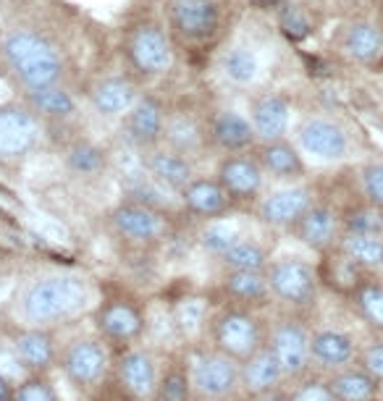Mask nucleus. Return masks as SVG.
I'll use <instances>...</instances> for the list:
<instances>
[{"mask_svg": "<svg viewBox=\"0 0 383 401\" xmlns=\"http://www.w3.org/2000/svg\"><path fill=\"white\" fill-rule=\"evenodd\" d=\"M0 58L16 84L27 92L58 84L63 76V61L55 45L32 29H13L0 43Z\"/></svg>", "mask_w": 383, "mask_h": 401, "instance_id": "nucleus-1", "label": "nucleus"}, {"mask_svg": "<svg viewBox=\"0 0 383 401\" xmlns=\"http://www.w3.org/2000/svg\"><path fill=\"white\" fill-rule=\"evenodd\" d=\"M84 302H87V283L77 275H55L27 289L22 310L29 323H53L79 312Z\"/></svg>", "mask_w": 383, "mask_h": 401, "instance_id": "nucleus-2", "label": "nucleus"}, {"mask_svg": "<svg viewBox=\"0 0 383 401\" xmlns=\"http://www.w3.org/2000/svg\"><path fill=\"white\" fill-rule=\"evenodd\" d=\"M40 129L37 116L22 105H3L0 108V158L13 160L22 158L37 144Z\"/></svg>", "mask_w": 383, "mask_h": 401, "instance_id": "nucleus-3", "label": "nucleus"}, {"mask_svg": "<svg viewBox=\"0 0 383 401\" xmlns=\"http://www.w3.org/2000/svg\"><path fill=\"white\" fill-rule=\"evenodd\" d=\"M171 24L189 43H202L218 32L220 11L216 0H174Z\"/></svg>", "mask_w": 383, "mask_h": 401, "instance_id": "nucleus-4", "label": "nucleus"}, {"mask_svg": "<svg viewBox=\"0 0 383 401\" xmlns=\"http://www.w3.org/2000/svg\"><path fill=\"white\" fill-rule=\"evenodd\" d=\"M129 55H132V63L142 71V74H163L171 68L174 61V50L171 43L160 27L155 24H142L137 27L129 40Z\"/></svg>", "mask_w": 383, "mask_h": 401, "instance_id": "nucleus-5", "label": "nucleus"}, {"mask_svg": "<svg viewBox=\"0 0 383 401\" xmlns=\"http://www.w3.org/2000/svg\"><path fill=\"white\" fill-rule=\"evenodd\" d=\"M299 147L317 160H339L350 150L347 131L331 119H307L296 131Z\"/></svg>", "mask_w": 383, "mask_h": 401, "instance_id": "nucleus-6", "label": "nucleus"}, {"mask_svg": "<svg viewBox=\"0 0 383 401\" xmlns=\"http://www.w3.org/2000/svg\"><path fill=\"white\" fill-rule=\"evenodd\" d=\"M165 110L153 98H142L132 105V110L123 116L126 139L137 147H153L165 137Z\"/></svg>", "mask_w": 383, "mask_h": 401, "instance_id": "nucleus-7", "label": "nucleus"}, {"mask_svg": "<svg viewBox=\"0 0 383 401\" xmlns=\"http://www.w3.org/2000/svg\"><path fill=\"white\" fill-rule=\"evenodd\" d=\"M268 286L273 289L281 299L292 304H305L315 294V278L313 271L299 260H284L276 262L268 275Z\"/></svg>", "mask_w": 383, "mask_h": 401, "instance_id": "nucleus-8", "label": "nucleus"}, {"mask_svg": "<svg viewBox=\"0 0 383 401\" xmlns=\"http://www.w3.org/2000/svg\"><path fill=\"white\" fill-rule=\"evenodd\" d=\"M218 184L229 197H252L263 186V165L244 155H229L218 165Z\"/></svg>", "mask_w": 383, "mask_h": 401, "instance_id": "nucleus-9", "label": "nucleus"}, {"mask_svg": "<svg viewBox=\"0 0 383 401\" xmlns=\"http://www.w3.org/2000/svg\"><path fill=\"white\" fill-rule=\"evenodd\" d=\"M289 103L281 95H263L252 103L250 108V123L255 134L263 142L281 139L289 129Z\"/></svg>", "mask_w": 383, "mask_h": 401, "instance_id": "nucleus-10", "label": "nucleus"}, {"mask_svg": "<svg viewBox=\"0 0 383 401\" xmlns=\"http://www.w3.org/2000/svg\"><path fill=\"white\" fill-rule=\"evenodd\" d=\"M89 100H92V108L98 110L100 116L119 119V116H126L137 103V89L123 76H108V79H103L92 87Z\"/></svg>", "mask_w": 383, "mask_h": 401, "instance_id": "nucleus-11", "label": "nucleus"}, {"mask_svg": "<svg viewBox=\"0 0 383 401\" xmlns=\"http://www.w3.org/2000/svg\"><path fill=\"white\" fill-rule=\"evenodd\" d=\"M110 223L119 231L121 236L132 239V241H153L160 236L163 223L158 213H153L150 207L144 205H121L113 210Z\"/></svg>", "mask_w": 383, "mask_h": 401, "instance_id": "nucleus-12", "label": "nucleus"}, {"mask_svg": "<svg viewBox=\"0 0 383 401\" xmlns=\"http://www.w3.org/2000/svg\"><path fill=\"white\" fill-rule=\"evenodd\" d=\"M307 210H310V192L302 186H292V189H281L268 197L260 207V215L273 226H286V223L299 220Z\"/></svg>", "mask_w": 383, "mask_h": 401, "instance_id": "nucleus-13", "label": "nucleus"}, {"mask_svg": "<svg viewBox=\"0 0 383 401\" xmlns=\"http://www.w3.org/2000/svg\"><path fill=\"white\" fill-rule=\"evenodd\" d=\"M147 171L155 181H160L168 189H184L195 176H192V163L184 158L181 150H153L147 155Z\"/></svg>", "mask_w": 383, "mask_h": 401, "instance_id": "nucleus-14", "label": "nucleus"}, {"mask_svg": "<svg viewBox=\"0 0 383 401\" xmlns=\"http://www.w3.org/2000/svg\"><path fill=\"white\" fill-rule=\"evenodd\" d=\"M218 344L223 351L234 357H250L257 347V326L247 315L231 312L220 320L218 326Z\"/></svg>", "mask_w": 383, "mask_h": 401, "instance_id": "nucleus-15", "label": "nucleus"}, {"mask_svg": "<svg viewBox=\"0 0 383 401\" xmlns=\"http://www.w3.org/2000/svg\"><path fill=\"white\" fill-rule=\"evenodd\" d=\"M181 199L184 205L197 213V215H205V218H213V215H220L226 207H229V195L226 189L210 179H192L189 184L181 189Z\"/></svg>", "mask_w": 383, "mask_h": 401, "instance_id": "nucleus-16", "label": "nucleus"}, {"mask_svg": "<svg viewBox=\"0 0 383 401\" xmlns=\"http://www.w3.org/2000/svg\"><path fill=\"white\" fill-rule=\"evenodd\" d=\"M255 129L250 119H244L236 110H220L213 121V139L220 150L226 152H241L255 142Z\"/></svg>", "mask_w": 383, "mask_h": 401, "instance_id": "nucleus-17", "label": "nucleus"}, {"mask_svg": "<svg viewBox=\"0 0 383 401\" xmlns=\"http://www.w3.org/2000/svg\"><path fill=\"white\" fill-rule=\"evenodd\" d=\"M273 354L284 372H299L307 365V354H310V344L302 328L296 326H281L273 336Z\"/></svg>", "mask_w": 383, "mask_h": 401, "instance_id": "nucleus-18", "label": "nucleus"}, {"mask_svg": "<svg viewBox=\"0 0 383 401\" xmlns=\"http://www.w3.org/2000/svg\"><path fill=\"white\" fill-rule=\"evenodd\" d=\"M105 370V351L98 344L89 341H79L77 347H71L66 354V372L68 378L79 383V386H89L103 375Z\"/></svg>", "mask_w": 383, "mask_h": 401, "instance_id": "nucleus-19", "label": "nucleus"}, {"mask_svg": "<svg viewBox=\"0 0 383 401\" xmlns=\"http://www.w3.org/2000/svg\"><path fill=\"white\" fill-rule=\"evenodd\" d=\"M236 383V368L226 357H205L195 368V386L208 396H223Z\"/></svg>", "mask_w": 383, "mask_h": 401, "instance_id": "nucleus-20", "label": "nucleus"}, {"mask_svg": "<svg viewBox=\"0 0 383 401\" xmlns=\"http://www.w3.org/2000/svg\"><path fill=\"white\" fill-rule=\"evenodd\" d=\"M27 98H29V110L40 119L63 121L77 110V100L71 98V92L61 84L32 89V92H27Z\"/></svg>", "mask_w": 383, "mask_h": 401, "instance_id": "nucleus-21", "label": "nucleus"}, {"mask_svg": "<svg viewBox=\"0 0 383 401\" xmlns=\"http://www.w3.org/2000/svg\"><path fill=\"white\" fill-rule=\"evenodd\" d=\"M260 165H263V171H268L276 179H296L305 171L299 152L284 139L265 142L260 147Z\"/></svg>", "mask_w": 383, "mask_h": 401, "instance_id": "nucleus-22", "label": "nucleus"}, {"mask_svg": "<svg viewBox=\"0 0 383 401\" xmlns=\"http://www.w3.org/2000/svg\"><path fill=\"white\" fill-rule=\"evenodd\" d=\"M121 380L123 386L132 391L137 399H147L155 393V368L153 359L142 354V351H134L129 357L121 362Z\"/></svg>", "mask_w": 383, "mask_h": 401, "instance_id": "nucleus-23", "label": "nucleus"}, {"mask_svg": "<svg viewBox=\"0 0 383 401\" xmlns=\"http://www.w3.org/2000/svg\"><path fill=\"white\" fill-rule=\"evenodd\" d=\"M344 50L360 63L375 61L383 50V34L373 24H354L344 34Z\"/></svg>", "mask_w": 383, "mask_h": 401, "instance_id": "nucleus-24", "label": "nucleus"}, {"mask_svg": "<svg viewBox=\"0 0 383 401\" xmlns=\"http://www.w3.org/2000/svg\"><path fill=\"white\" fill-rule=\"evenodd\" d=\"M100 328L113 338H132L142 331V317L140 312L134 310L132 304H123V302H116L105 307L103 315H100Z\"/></svg>", "mask_w": 383, "mask_h": 401, "instance_id": "nucleus-25", "label": "nucleus"}, {"mask_svg": "<svg viewBox=\"0 0 383 401\" xmlns=\"http://www.w3.org/2000/svg\"><path fill=\"white\" fill-rule=\"evenodd\" d=\"M336 234V218L326 207H313L299 218V236L305 239L310 247H326Z\"/></svg>", "mask_w": 383, "mask_h": 401, "instance_id": "nucleus-26", "label": "nucleus"}, {"mask_svg": "<svg viewBox=\"0 0 383 401\" xmlns=\"http://www.w3.org/2000/svg\"><path fill=\"white\" fill-rule=\"evenodd\" d=\"M220 71L234 84H252L260 74V61L250 47H231L229 53L220 58Z\"/></svg>", "mask_w": 383, "mask_h": 401, "instance_id": "nucleus-27", "label": "nucleus"}, {"mask_svg": "<svg viewBox=\"0 0 383 401\" xmlns=\"http://www.w3.org/2000/svg\"><path fill=\"white\" fill-rule=\"evenodd\" d=\"M281 372L284 370H281L273 351H263V354L252 357L250 365L244 368V386H247V391H257V393L271 391L278 383Z\"/></svg>", "mask_w": 383, "mask_h": 401, "instance_id": "nucleus-28", "label": "nucleus"}, {"mask_svg": "<svg viewBox=\"0 0 383 401\" xmlns=\"http://www.w3.org/2000/svg\"><path fill=\"white\" fill-rule=\"evenodd\" d=\"M16 354H19V359L27 368H47L53 362V344L40 331H29V333L19 336V341H16Z\"/></svg>", "mask_w": 383, "mask_h": 401, "instance_id": "nucleus-29", "label": "nucleus"}, {"mask_svg": "<svg viewBox=\"0 0 383 401\" xmlns=\"http://www.w3.org/2000/svg\"><path fill=\"white\" fill-rule=\"evenodd\" d=\"M313 354H315L323 365H344L352 357V341L341 333L326 331V333H317L313 338Z\"/></svg>", "mask_w": 383, "mask_h": 401, "instance_id": "nucleus-30", "label": "nucleus"}, {"mask_svg": "<svg viewBox=\"0 0 383 401\" xmlns=\"http://www.w3.org/2000/svg\"><path fill=\"white\" fill-rule=\"evenodd\" d=\"M223 262L231 271H263L268 257L263 247H257L255 241H236L223 252Z\"/></svg>", "mask_w": 383, "mask_h": 401, "instance_id": "nucleus-31", "label": "nucleus"}, {"mask_svg": "<svg viewBox=\"0 0 383 401\" xmlns=\"http://www.w3.org/2000/svg\"><path fill=\"white\" fill-rule=\"evenodd\" d=\"M344 250L360 265H383V241L375 234H350Z\"/></svg>", "mask_w": 383, "mask_h": 401, "instance_id": "nucleus-32", "label": "nucleus"}, {"mask_svg": "<svg viewBox=\"0 0 383 401\" xmlns=\"http://www.w3.org/2000/svg\"><path fill=\"white\" fill-rule=\"evenodd\" d=\"M68 168L79 176H95L100 174V168L105 165V152L95 147L92 142H77L71 150L66 152Z\"/></svg>", "mask_w": 383, "mask_h": 401, "instance_id": "nucleus-33", "label": "nucleus"}, {"mask_svg": "<svg viewBox=\"0 0 383 401\" xmlns=\"http://www.w3.org/2000/svg\"><path fill=\"white\" fill-rule=\"evenodd\" d=\"M373 380L368 375H360V372H347V375H339L333 380V393L339 396L341 401H368L373 396Z\"/></svg>", "mask_w": 383, "mask_h": 401, "instance_id": "nucleus-34", "label": "nucleus"}, {"mask_svg": "<svg viewBox=\"0 0 383 401\" xmlns=\"http://www.w3.org/2000/svg\"><path fill=\"white\" fill-rule=\"evenodd\" d=\"M226 289L241 299H257L268 289V278L260 271H234L226 281Z\"/></svg>", "mask_w": 383, "mask_h": 401, "instance_id": "nucleus-35", "label": "nucleus"}, {"mask_svg": "<svg viewBox=\"0 0 383 401\" xmlns=\"http://www.w3.org/2000/svg\"><path fill=\"white\" fill-rule=\"evenodd\" d=\"M362 189L373 205L383 207V163H373L362 171Z\"/></svg>", "mask_w": 383, "mask_h": 401, "instance_id": "nucleus-36", "label": "nucleus"}, {"mask_svg": "<svg viewBox=\"0 0 383 401\" xmlns=\"http://www.w3.org/2000/svg\"><path fill=\"white\" fill-rule=\"evenodd\" d=\"M202 241H205V247H210L213 252H220V255H223L231 244L239 241V236H236V231L229 226H213L202 234Z\"/></svg>", "mask_w": 383, "mask_h": 401, "instance_id": "nucleus-37", "label": "nucleus"}, {"mask_svg": "<svg viewBox=\"0 0 383 401\" xmlns=\"http://www.w3.org/2000/svg\"><path fill=\"white\" fill-rule=\"evenodd\" d=\"M360 307L362 312L368 315V320H373L375 326H383V289H365L360 294Z\"/></svg>", "mask_w": 383, "mask_h": 401, "instance_id": "nucleus-38", "label": "nucleus"}, {"mask_svg": "<svg viewBox=\"0 0 383 401\" xmlns=\"http://www.w3.org/2000/svg\"><path fill=\"white\" fill-rule=\"evenodd\" d=\"M383 228V218L373 210H360L350 218V231L352 234H378Z\"/></svg>", "mask_w": 383, "mask_h": 401, "instance_id": "nucleus-39", "label": "nucleus"}, {"mask_svg": "<svg viewBox=\"0 0 383 401\" xmlns=\"http://www.w3.org/2000/svg\"><path fill=\"white\" fill-rule=\"evenodd\" d=\"M189 396V388H186V378L184 375H171L165 378V383L158 391V401H186Z\"/></svg>", "mask_w": 383, "mask_h": 401, "instance_id": "nucleus-40", "label": "nucleus"}, {"mask_svg": "<svg viewBox=\"0 0 383 401\" xmlns=\"http://www.w3.org/2000/svg\"><path fill=\"white\" fill-rule=\"evenodd\" d=\"M16 401H55V396H53V391L47 388L45 383L32 380V383H27V386L19 391Z\"/></svg>", "mask_w": 383, "mask_h": 401, "instance_id": "nucleus-41", "label": "nucleus"}, {"mask_svg": "<svg viewBox=\"0 0 383 401\" xmlns=\"http://www.w3.org/2000/svg\"><path fill=\"white\" fill-rule=\"evenodd\" d=\"M294 401H333V393L329 388H323V386H305V388L299 391L294 396Z\"/></svg>", "mask_w": 383, "mask_h": 401, "instance_id": "nucleus-42", "label": "nucleus"}, {"mask_svg": "<svg viewBox=\"0 0 383 401\" xmlns=\"http://www.w3.org/2000/svg\"><path fill=\"white\" fill-rule=\"evenodd\" d=\"M365 368L370 370L375 378H383V344L373 347L368 354H365Z\"/></svg>", "mask_w": 383, "mask_h": 401, "instance_id": "nucleus-43", "label": "nucleus"}, {"mask_svg": "<svg viewBox=\"0 0 383 401\" xmlns=\"http://www.w3.org/2000/svg\"><path fill=\"white\" fill-rule=\"evenodd\" d=\"M11 399V393H8V386H6V380L0 378V401H8Z\"/></svg>", "mask_w": 383, "mask_h": 401, "instance_id": "nucleus-44", "label": "nucleus"}, {"mask_svg": "<svg viewBox=\"0 0 383 401\" xmlns=\"http://www.w3.org/2000/svg\"><path fill=\"white\" fill-rule=\"evenodd\" d=\"M260 401H284V399H281V396H263Z\"/></svg>", "mask_w": 383, "mask_h": 401, "instance_id": "nucleus-45", "label": "nucleus"}]
</instances>
